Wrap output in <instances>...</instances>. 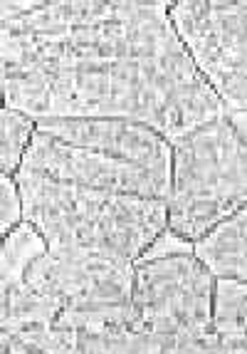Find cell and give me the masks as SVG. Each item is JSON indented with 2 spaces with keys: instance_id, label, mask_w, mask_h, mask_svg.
I'll return each mask as SVG.
<instances>
[{
  "instance_id": "9a60e30c",
  "label": "cell",
  "mask_w": 247,
  "mask_h": 354,
  "mask_svg": "<svg viewBox=\"0 0 247 354\" xmlns=\"http://www.w3.org/2000/svg\"><path fill=\"white\" fill-rule=\"evenodd\" d=\"M218 342L223 354H247V330L235 332V335H223L218 337Z\"/></svg>"
},
{
  "instance_id": "52a82bcc",
  "label": "cell",
  "mask_w": 247,
  "mask_h": 354,
  "mask_svg": "<svg viewBox=\"0 0 247 354\" xmlns=\"http://www.w3.org/2000/svg\"><path fill=\"white\" fill-rule=\"evenodd\" d=\"M215 272L195 253L134 263V325L213 332Z\"/></svg>"
},
{
  "instance_id": "3957f363",
  "label": "cell",
  "mask_w": 247,
  "mask_h": 354,
  "mask_svg": "<svg viewBox=\"0 0 247 354\" xmlns=\"http://www.w3.org/2000/svg\"><path fill=\"white\" fill-rule=\"evenodd\" d=\"M134 319V263L75 248H48L23 280L0 288V327L57 325L99 335Z\"/></svg>"
},
{
  "instance_id": "8992f818",
  "label": "cell",
  "mask_w": 247,
  "mask_h": 354,
  "mask_svg": "<svg viewBox=\"0 0 247 354\" xmlns=\"http://www.w3.org/2000/svg\"><path fill=\"white\" fill-rule=\"evenodd\" d=\"M171 20L225 109H245L247 3H171Z\"/></svg>"
},
{
  "instance_id": "6da1fadb",
  "label": "cell",
  "mask_w": 247,
  "mask_h": 354,
  "mask_svg": "<svg viewBox=\"0 0 247 354\" xmlns=\"http://www.w3.org/2000/svg\"><path fill=\"white\" fill-rule=\"evenodd\" d=\"M6 106L42 119H121L168 142L228 109L171 20V3L3 0Z\"/></svg>"
},
{
  "instance_id": "9c48e42d",
  "label": "cell",
  "mask_w": 247,
  "mask_h": 354,
  "mask_svg": "<svg viewBox=\"0 0 247 354\" xmlns=\"http://www.w3.org/2000/svg\"><path fill=\"white\" fill-rule=\"evenodd\" d=\"M195 255L215 272V278L247 283V208L200 238L195 243Z\"/></svg>"
},
{
  "instance_id": "ba28073f",
  "label": "cell",
  "mask_w": 247,
  "mask_h": 354,
  "mask_svg": "<svg viewBox=\"0 0 247 354\" xmlns=\"http://www.w3.org/2000/svg\"><path fill=\"white\" fill-rule=\"evenodd\" d=\"M77 354H223L215 332L151 330L126 325L99 335H79Z\"/></svg>"
},
{
  "instance_id": "5bb4252c",
  "label": "cell",
  "mask_w": 247,
  "mask_h": 354,
  "mask_svg": "<svg viewBox=\"0 0 247 354\" xmlns=\"http://www.w3.org/2000/svg\"><path fill=\"white\" fill-rule=\"evenodd\" d=\"M186 253H195V243L186 241L183 236L173 233L171 228H166L164 233L148 245L146 253L139 260H156V258H168V255H186Z\"/></svg>"
},
{
  "instance_id": "30bf717a",
  "label": "cell",
  "mask_w": 247,
  "mask_h": 354,
  "mask_svg": "<svg viewBox=\"0 0 247 354\" xmlns=\"http://www.w3.org/2000/svg\"><path fill=\"white\" fill-rule=\"evenodd\" d=\"M45 250H48V241L28 221L12 230L10 236L3 238V250H0V288L20 283L25 270L30 268V263L37 255L45 253Z\"/></svg>"
},
{
  "instance_id": "2e32d148",
  "label": "cell",
  "mask_w": 247,
  "mask_h": 354,
  "mask_svg": "<svg viewBox=\"0 0 247 354\" xmlns=\"http://www.w3.org/2000/svg\"><path fill=\"white\" fill-rule=\"evenodd\" d=\"M228 117H230V122L247 136V106L245 109H228Z\"/></svg>"
},
{
  "instance_id": "7a4b0ae2",
  "label": "cell",
  "mask_w": 247,
  "mask_h": 354,
  "mask_svg": "<svg viewBox=\"0 0 247 354\" xmlns=\"http://www.w3.org/2000/svg\"><path fill=\"white\" fill-rule=\"evenodd\" d=\"M23 169L114 194L166 201L171 194L168 139L121 119H42Z\"/></svg>"
},
{
  "instance_id": "4fadbf2b",
  "label": "cell",
  "mask_w": 247,
  "mask_h": 354,
  "mask_svg": "<svg viewBox=\"0 0 247 354\" xmlns=\"http://www.w3.org/2000/svg\"><path fill=\"white\" fill-rule=\"evenodd\" d=\"M23 223H25V206H23V194H20L18 178L3 174L0 176V233L6 238Z\"/></svg>"
},
{
  "instance_id": "7c38bea8",
  "label": "cell",
  "mask_w": 247,
  "mask_h": 354,
  "mask_svg": "<svg viewBox=\"0 0 247 354\" xmlns=\"http://www.w3.org/2000/svg\"><path fill=\"white\" fill-rule=\"evenodd\" d=\"M0 124H3V136H0V169L8 176H18V171L23 169L25 153H28L30 144H32V136L37 131V122L30 114L6 106L3 117H0Z\"/></svg>"
},
{
  "instance_id": "5b68a950",
  "label": "cell",
  "mask_w": 247,
  "mask_h": 354,
  "mask_svg": "<svg viewBox=\"0 0 247 354\" xmlns=\"http://www.w3.org/2000/svg\"><path fill=\"white\" fill-rule=\"evenodd\" d=\"M168 144V228L198 243L247 208V136L225 112Z\"/></svg>"
},
{
  "instance_id": "8fae6325",
  "label": "cell",
  "mask_w": 247,
  "mask_h": 354,
  "mask_svg": "<svg viewBox=\"0 0 247 354\" xmlns=\"http://www.w3.org/2000/svg\"><path fill=\"white\" fill-rule=\"evenodd\" d=\"M247 330V283L235 278H215L213 295V332L215 337Z\"/></svg>"
},
{
  "instance_id": "277c9868",
  "label": "cell",
  "mask_w": 247,
  "mask_h": 354,
  "mask_svg": "<svg viewBox=\"0 0 247 354\" xmlns=\"http://www.w3.org/2000/svg\"><path fill=\"white\" fill-rule=\"evenodd\" d=\"M25 221L48 248H75L134 263L168 228V201L87 189L20 169Z\"/></svg>"
}]
</instances>
